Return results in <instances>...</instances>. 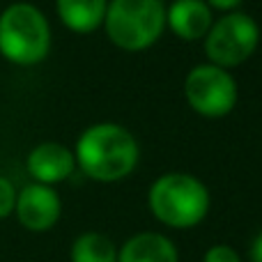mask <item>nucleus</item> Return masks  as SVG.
I'll list each match as a JSON object with an SVG mask.
<instances>
[{
    "label": "nucleus",
    "mask_w": 262,
    "mask_h": 262,
    "mask_svg": "<svg viewBox=\"0 0 262 262\" xmlns=\"http://www.w3.org/2000/svg\"><path fill=\"white\" fill-rule=\"evenodd\" d=\"M140 149L136 138L120 124H92L76 140V166L90 180L118 182L134 172Z\"/></svg>",
    "instance_id": "f257e3e1"
},
{
    "label": "nucleus",
    "mask_w": 262,
    "mask_h": 262,
    "mask_svg": "<svg viewBox=\"0 0 262 262\" xmlns=\"http://www.w3.org/2000/svg\"><path fill=\"white\" fill-rule=\"evenodd\" d=\"M149 212L168 228H193L209 212V191L200 180L186 172L161 175L147 193Z\"/></svg>",
    "instance_id": "f03ea898"
},
{
    "label": "nucleus",
    "mask_w": 262,
    "mask_h": 262,
    "mask_svg": "<svg viewBox=\"0 0 262 262\" xmlns=\"http://www.w3.org/2000/svg\"><path fill=\"white\" fill-rule=\"evenodd\" d=\"M51 51L46 16L30 3H14L0 14V55L21 67L37 64Z\"/></svg>",
    "instance_id": "7ed1b4c3"
},
{
    "label": "nucleus",
    "mask_w": 262,
    "mask_h": 262,
    "mask_svg": "<svg viewBox=\"0 0 262 262\" xmlns=\"http://www.w3.org/2000/svg\"><path fill=\"white\" fill-rule=\"evenodd\" d=\"M104 28L118 49L145 51L166 28V7L161 0H108Z\"/></svg>",
    "instance_id": "20e7f679"
},
{
    "label": "nucleus",
    "mask_w": 262,
    "mask_h": 262,
    "mask_svg": "<svg viewBox=\"0 0 262 262\" xmlns=\"http://www.w3.org/2000/svg\"><path fill=\"white\" fill-rule=\"evenodd\" d=\"M205 39V55L216 67L230 69L246 62L255 53L260 41V28L249 14L230 12L212 23Z\"/></svg>",
    "instance_id": "39448f33"
},
{
    "label": "nucleus",
    "mask_w": 262,
    "mask_h": 262,
    "mask_svg": "<svg viewBox=\"0 0 262 262\" xmlns=\"http://www.w3.org/2000/svg\"><path fill=\"white\" fill-rule=\"evenodd\" d=\"M184 97L203 118H226L237 104V83L223 67L198 64L186 74Z\"/></svg>",
    "instance_id": "423d86ee"
},
{
    "label": "nucleus",
    "mask_w": 262,
    "mask_h": 262,
    "mask_svg": "<svg viewBox=\"0 0 262 262\" xmlns=\"http://www.w3.org/2000/svg\"><path fill=\"white\" fill-rule=\"evenodd\" d=\"M14 212H16L18 223L23 228H28L32 232H44L58 223L62 205H60L58 191L51 184L32 182V184L23 186L16 193Z\"/></svg>",
    "instance_id": "0eeeda50"
},
{
    "label": "nucleus",
    "mask_w": 262,
    "mask_h": 262,
    "mask_svg": "<svg viewBox=\"0 0 262 262\" xmlns=\"http://www.w3.org/2000/svg\"><path fill=\"white\" fill-rule=\"evenodd\" d=\"M76 168L74 152L60 143H41L28 154V172L39 184H58Z\"/></svg>",
    "instance_id": "6e6552de"
},
{
    "label": "nucleus",
    "mask_w": 262,
    "mask_h": 262,
    "mask_svg": "<svg viewBox=\"0 0 262 262\" xmlns=\"http://www.w3.org/2000/svg\"><path fill=\"white\" fill-rule=\"evenodd\" d=\"M212 21V9L205 0H175L166 9V26L184 41L203 39Z\"/></svg>",
    "instance_id": "1a4fd4ad"
},
{
    "label": "nucleus",
    "mask_w": 262,
    "mask_h": 262,
    "mask_svg": "<svg viewBox=\"0 0 262 262\" xmlns=\"http://www.w3.org/2000/svg\"><path fill=\"white\" fill-rule=\"evenodd\" d=\"M118 262H180L177 249L159 232H140L124 242Z\"/></svg>",
    "instance_id": "9d476101"
},
{
    "label": "nucleus",
    "mask_w": 262,
    "mask_h": 262,
    "mask_svg": "<svg viewBox=\"0 0 262 262\" xmlns=\"http://www.w3.org/2000/svg\"><path fill=\"white\" fill-rule=\"evenodd\" d=\"M58 16L69 30L92 32L104 23L108 0H55Z\"/></svg>",
    "instance_id": "9b49d317"
},
{
    "label": "nucleus",
    "mask_w": 262,
    "mask_h": 262,
    "mask_svg": "<svg viewBox=\"0 0 262 262\" xmlns=\"http://www.w3.org/2000/svg\"><path fill=\"white\" fill-rule=\"evenodd\" d=\"M72 262H118V249L101 232H85L74 242Z\"/></svg>",
    "instance_id": "f8f14e48"
},
{
    "label": "nucleus",
    "mask_w": 262,
    "mask_h": 262,
    "mask_svg": "<svg viewBox=\"0 0 262 262\" xmlns=\"http://www.w3.org/2000/svg\"><path fill=\"white\" fill-rule=\"evenodd\" d=\"M14 205H16V191L7 177L0 175V219L9 216L14 212Z\"/></svg>",
    "instance_id": "ddd939ff"
},
{
    "label": "nucleus",
    "mask_w": 262,
    "mask_h": 262,
    "mask_svg": "<svg viewBox=\"0 0 262 262\" xmlns=\"http://www.w3.org/2000/svg\"><path fill=\"white\" fill-rule=\"evenodd\" d=\"M203 262H242V258L235 249H230V246L216 244V246H212V249L205 251Z\"/></svg>",
    "instance_id": "4468645a"
},
{
    "label": "nucleus",
    "mask_w": 262,
    "mask_h": 262,
    "mask_svg": "<svg viewBox=\"0 0 262 262\" xmlns=\"http://www.w3.org/2000/svg\"><path fill=\"white\" fill-rule=\"evenodd\" d=\"M209 9H221V12H235L242 5V0H205Z\"/></svg>",
    "instance_id": "2eb2a0df"
},
{
    "label": "nucleus",
    "mask_w": 262,
    "mask_h": 262,
    "mask_svg": "<svg viewBox=\"0 0 262 262\" xmlns=\"http://www.w3.org/2000/svg\"><path fill=\"white\" fill-rule=\"evenodd\" d=\"M251 260L262 262V232L253 239V246H251Z\"/></svg>",
    "instance_id": "dca6fc26"
}]
</instances>
